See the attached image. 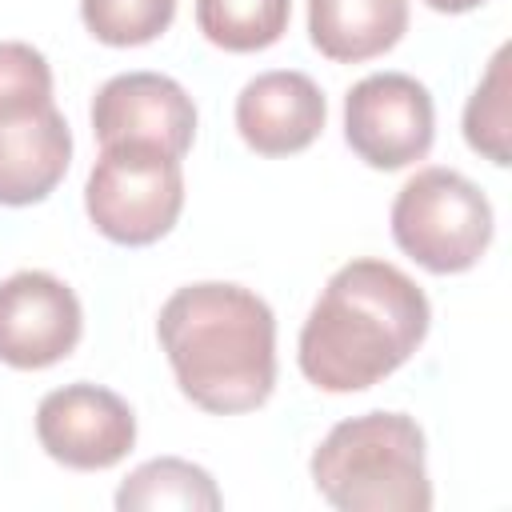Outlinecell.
Instances as JSON below:
<instances>
[{
  "label": "cell",
  "mask_w": 512,
  "mask_h": 512,
  "mask_svg": "<svg viewBox=\"0 0 512 512\" xmlns=\"http://www.w3.org/2000/svg\"><path fill=\"white\" fill-rule=\"evenodd\" d=\"M72 128L52 104L0 108V204H40L68 172Z\"/></svg>",
  "instance_id": "11"
},
{
  "label": "cell",
  "mask_w": 512,
  "mask_h": 512,
  "mask_svg": "<svg viewBox=\"0 0 512 512\" xmlns=\"http://www.w3.org/2000/svg\"><path fill=\"white\" fill-rule=\"evenodd\" d=\"M328 120L324 92L312 76L276 68L252 76L236 96V132L260 156L304 152Z\"/></svg>",
  "instance_id": "10"
},
{
  "label": "cell",
  "mask_w": 512,
  "mask_h": 512,
  "mask_svg": "<svg viewBox=\"0 0 512 512\" xmlns=\"http://www.w3.org/2000/svg\"><path fill=\"white\" fill-rule=\"evenodd\" d=\"M80 332V300L60 276L24 268L0 284V360L8 368H52L76 352Z\"/></svg>",
  "instance_id": "8"
},
{
  "label": "cell",
  "mask_w": 512,
  "mask_h": 512,
  "mask_svg": "<svg viewBox=\"0 0 512 512\" xmlns=\"http://www.w3.org/2000/svg\"><path fill=\"white\" fill-rule=\"evenodd\" d=\"M464 140H468L472 152H480L496 168H508L512 164V152H508V48H500L492 56L484 80L468 96V108H464Z\"/></svg>",
  "instance_id": "15"
},
{
  "label": "cell",
  "mask_w": 512,
  "mask_h": 512,
  "mask_svg": "<svg viewBox=\"0 0 512 512\" xmlns=\"http://www.w3.org/2000/svg\"><path fill=\"white\" fill-rule=\"evenodd\" d=\"M92 132L100 148L152 144L180 160L196 136V104L164 72H120L92 96Z\"/></svg>",
  "instance_id": "9"
},
{
  "label": "cell",
  "mask_w": 512,
  "mask_h": 512,
  "mask_svg": "<svg viewBox=\"0 0 512 512\" xmlns=\"http://www.w3.org/2000/svg\"><path fill=\"white\" fill-rule=\"evenodd\" d=\"M344 140L380 172L408 168L436 140V108L428 88L408 72H372L344 96Z\"/></svg>",
  "instance_id": "6"
},
{
  "label": "cell",
  "mask_w": 512,
  "mask_h": 512,
  "mask_svg": "<svg viewBox=\"0 0 512 512\" xmlns=\"http://www.w3.org/2000/svg\"><path fill=\"white\" fill-rule=\"evenodd\" d=\"M432 308L424 288L388 260H348L312 304L296 360L320 392H364L424 344Z\"/></svg>",
  "instance_id": "1"
},
{
  "label": "cell",
  "mask_w": 512,
  "mask_h": 512,
  "mask_svg": "<svg viewBox=\"0 0 512 512\" xmlns=\"http://www.w3.org/2000/svg\"><path fill=\"white\" fill-rule=\"evenodd\" d=\"M52 100V68L40 48L0 40V108H28Z\"/></svg>",
  "instance_id": "17"
},
{
  "label": "cell",
  "mask_w": 512,
  "mask_h": 512,
  "mask_svg": "<svg viewBox=\"0 0 512 512\" xmlns=\"http://www.w3.org/2000/svg\"><path fill=\"white\" fill-rule=\"evenodd\" d=\"M120 512H156V508H180V512H216L220 488L216 480L180 456H156L124 476L116 488Z\"/></svg>",
  "instance_id": "13"
},
{
  "label": "cell",
  "mask_w": 512,
  "mask_h": 512,
  "mask_svg": "<svg viewBox=\"0 0 512 512\" xmlns=\"http://www.w3.org/2000/svg\"><path fill=\"white\" fill-rule=\"evenodd\" d=\"M316 492L340 512H428L424 432L408 412L340 420L308 460Z\"/></svg>",
  "instance_id": "3"
},
{
  "label": "cell",
  "mask_w": 512,
  "mask_h": 512,
  "mask_svg": "<svg viewBox=\"0 0 512 512\" xmlns=\"http://www.w3.org/2000/svg\"><path fill=\"white\" fill-rule=\"evenodd\" d=\"M292 16V0H196V28L224 52L272 48Z\"/></svg>",
  "instance_id": "14"
},
{
  "label": "cell",
  "mask_w": 512,
  "mask_h": 512,
  "mask_svg": "<svg viewBox=\"0 0 512 512\" xmlns=\"http://www.w3.org/2000/svg\"><path fill=\"white\" fill-rule=\"evenodd\" d=\"M156 336L180 392L212 416L252 412L276 388V316L252 288L184 284L164 300Z\"/></svg>",
  "instance_id": "2"
},
{
  "label": "cell",
  "mask_w": 512,
  "mask_h": 512,
  "mask_svg": "<svg viewBox=\"0 0 512 512\" xmlns=\"http://www.w3.org/2000/svg\"><path fill=\"white\" fill-rule=\"evenodd\" d=\"M84 208L112 244H156L184 208L180 160L152 144H104L84 184Z\"/></svg>",
  "instance_id": "5"
},
{
  "label": "cell",
  "mask_w": 512,
  "mask_h": 512,
  "mask_svg": "<svg viewBox=\"0 0 512 512\" xmlns=\"http://www.w3.org/2000/svg\"><path fill=\"white\" fill-rule=\"evenodd\" d=\"M408 32V0H308V36L320 56L360 64Z\"/></svg>",
  "instance_id": "12"
},
{
  "label": "cell",
  "mask_w": 512,
  "mask_h": 512,
  "mask_svg": "<svg viewBox=\"0 0 512 512\" xmlns=\"http://www.w3.org/2000/svg\"><path fill=\"white\" fill-rule=\"evenodd\" d=\"M176 0H80L84 28L108 48L152 44L168 32Z\"/></svg>",
  "instance_id": "16"
},
{
  "label": "cell",
  "mask_w": 512,
  "mask_h": 512,
  "mask_svg": "<svg viewBox=\"0 0 512 512\" xmlns=\"http://www.w3.org/2000/svg\"><path fill=\"white\" fill-rule=\"evenodd\" d=\"M40 448L76 472H100L120 464L136 444V416L128 400L100 384H64L52 388L36 408Z\"/></svg>",
  "instance_id": "7"
},
{
  "label": "cell",
  "mask_w": 512,
  "mask_h": 512,
  "mask_svg": "<svg viewBox=\"0 0 512 512\" xmlns=\"http://www.w3.org/2000/svg\"><path fill=\"white\" fill-rule=\"evenodd\" d=\"M432 12H448V16H460V12H472V8H480V4H488V0H424Z\"/></svg>",
  "instance_id": "18"
},
{
  "label": "cell",
  "mask_w": 512,
  "mask_h": 512,
  "mask_svg": "<svg viewBox=\"0 0 512 512\" xmlns=\"http://www.w3.org/2000/svg\"><path fill=\"white\" fill-rule=\"evenodd\" d=\"M392 240L436 276L468 272L492 244V204L456 168H420L392 200Z\"/></svg>",
  "instance_id": "4"
}]
</instances>
